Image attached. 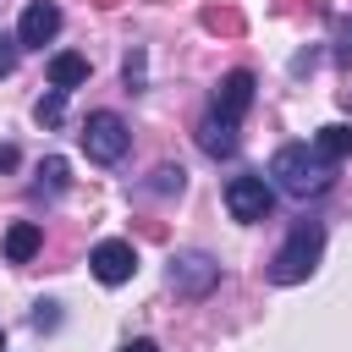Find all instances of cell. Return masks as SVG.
Here are the masks:
<instances>
[{
    "instance_id": "14",
    "label": "cell",
    "mask_w": 352,
    "mask_h": 352,
    "mask_svg": "<svg viewBox=\"0 0 352 352\" xmlns=\"http://www.w3.org/2000/svg\"><path fill=\"white\" fill-rule=\"evenodd\" d=\"M33 116H38V126H55V121L66 116V94H60V88H50V94L33 104Z\"/></svg>"
},
{
    "instance_id": "1",
    "label": "cell",
    "mask_w": 352,
    "mask_h": 352,
    "mask_svg": "<svg viewBox=\"0 0 352 352\" xmlns=\"http://www.w3.org/2000/svg\"><path fill=\"white\" fill-rule=\"evenodd\" d=\"M270 176H275V187H280L286 198H319V192L336 182V165H330L319 148H308V143H286V148H275Z\"/></svg>"
},
{
    "instance_id": "13",
    "label": "cell",
    "mask_w": 352,
    "mask_h": 352,
    "mask_svg": "<svg viewBox=\"0 0 352 352\" xmlns=\"http://www.w3.org/2000/svg\"><path fill=\"white\" fill-rule=\"evenodd\" d=\"M204 28L236 38V33H242V11H231V6H209V11H204Z\"/></svg>"
},
{
    "instance_id": "11",
    "label": "cell",
    "mask_w": 352,
    "mask_h": 352,
    "mask_svg": "<svg viewBox=\"0 0 352 352\" xmlns=\"http://www.w3.org/2000/svg\"><path fill=\"white\" fill-rule=\"evenodd\" d=\"M314 148H319L330 165H336V160H352V126H346V121L319 126V132H314Z\"/></svg>"
},
{
    "instance_id": "2",
    "label": "cell",
    "mask_w": 352,
    "mask_h": 352,
    "mask_svg": "<svg viewBox=\"0 0 352 352\" xmlns=\"http://www.w3.org/2000/svg\"><path fill=\"white\" fill-rule=\"evenodd\" d=\"M319 253H324V226H319V220H297V226L286 231L280 253L270 258V280H275V286H297V280H308L314 264H319Z\"/></svg>"
},
{
    "instance_id": "9",
    "label": "cell",
    "mask_w": 352,
    "mask_h": 352,
    "mask_svg": "<svg viewBox=\"0 0 352 352\" xmlns=\"http://www.w3.org/2000/svg\"><path fill=\"white\" fill-rule=\"evenodd\" d=\"M198 148L204 154H214V160H226V154H236V121H226V116H204L198 121Z\"/></svg>"
},
{
    "instance_id": "5",
    "label": "cell",
    "mask_w": 352,
    "mask_h": 352,
    "mask_svg": "<svg viewBox=\"0 0 352 352\" xmlns=\"http://www.w3.org/2000/svg\"><path fill=\"white\" fill-rule=\"evenodd\" d=\"M214 280H220V264H214L209 253H176V258H170V286H176V292L209 297Z\"/></svg>"
},
{
    "instance_id": "17",
    "label": "cell",
    "mask_w": 352,
    "mask_h": 352,
    "mask_svg": "<svg viewBox=\"0 0 352 352\" xmlns=\"http://www.w3.org/2000/svg\"><path fill=\"white\" fill-rule=\"evenodd\" d=\"M336 60H352V16L336 22Z\"/></svg>"
},
{
    "instance_id": "24",
    "label": "cell",
    "mask_w": 352,
    "mask_h": 352,
    "mask_svg": "<svg viewBox=\"0 0 352 352\" xmlns=\"http://www.w3.org/2000/svg\"><path fill=\"white\" fill-rule=\"evenodd\" d=\"M0 346H6V336H0Z\"/></svg>"
},
{
    "instance_id": "19",
    "label": "cell",
    "mask_w": 352,
    "mask_h": 352,
    "mask_svg": "<svg viewBox=\"0 0 352 352\" xmlns=\"http://www.w3.org/2000/svg\"><path fill=\"white\" fill-rule=\"evenodd\" d=\"M33 324H38V330L55 324V302H38V308H33Z\"/></svg>"
},
{
    "instance_id": "3",
    "label": "cell",
    "mask_w": 352,
    "mask_h": 352,
    "mask_svg": "<svg viewBox=\"0 0 352 352\" xmlns=\"http://www.w3.org/2000/svg\"><path fill=\"white\" fill-rule=\"evenodd\" d=\"M82 148H88V160L116 165V160L132 148V132H126V121H121L116 110H94V116L82 121Z\"/></svg>"
},
{
    "instance_id": "18",
    "label": "cell",
    "mask_w": 352,
    "mask_h": 352,
    "mask_svg": "<svg viewBox=\"0 0 352 352\" xmlns=\"http://www.w3.org/2000/svg\"><path fill=\"white\" fill-rule=\"evenodd\" d=\"M126 88H143V50L126 55Z\"/></svg>"
},
{
    "instance_id": "12",
    "label": "cell",
    "mask_w": 352,
    "mask_h": 352,
    "mask_svg": "<svg viewBox=\"0 0 352 352\" xmlns=\"http://www.w3.org/2000/svg\"><path fill=\"white\" fill-rule=\"evenodd\" d=\"M50 82H55L60 94H66V88H77V82H88V60H82V55H72V50H66V55H50Z\"/></svg>"
},
{
    "instance_id": "8",
    "label": "cell",
    "mask_w": 352,
    "mask_h": 352,
    "mask_svg": "<svg viewBox=\"0 0 352 352\" xmlns=\"http://www.w3.org/2000/svg\"><path fill=\"white\" fill-rule=\"evenodd\" d=\"M248 104H253V72H226V77H220V88H214V116L236 121Z\"/></svg>"
},
{
    "instance_id": "10",
    "label": "cell",
    "mask_w": 352,
    "mask_h": 352,
    "mask_svg": "<svg viewBox=\"0 0 352 352\" xmlns=\"http://www.w3.org/2000/svg\"><path fill=\"white\" fill-rule=\"evenodd\" d=\"M38 242H44V231H38L33 220H16V226L6 231V258H11V264H28V258L38 253Z\"/></svg>"
},
{
    "instance_id": "4",
    "label": "cell",
    "mask_w": 352,
    "mask_h": 352,
    "mask_svg": "<svg viewBox=\"0 0 352 352\" xmlns=\"http://www.w3.org/2000/svg\"><path fill=\"white\" fill-rule=\"evenodd\" d=\"M226 209H231L242 226H253V220H264V214L275 209V187H270L264 176H231V182H226Z\"/></svg>"
},
{
    "instance_id": "16",
    "label": "cell",
    "mask_w": 352,
    "mask_h": 352,
    "mask_svg": "<svg viewBox=\"0 0 352 352\" xmlns=\"http://www.w3.org/2000/svg\"><path fill=\"white\" fill-rule=\"evenodd\" d=\"M148 187H154V192H182V187H187V170H182V165H160Z\"/></svg>"
},
{
    "instance_id": "22",
    "label": "cell",
    "mask_w": 352,
    "mask_h": 352,
    "mask_svg": "<svg viewBox=\"0 0 352 352\" xmlns=\"http://www.w3.org/2000/svg\"><path fill=\"white\" fill-rule=\"evenodd\" d=\"M11 66H16V55H11V50H0V77H11Z\"/></svg>"
},
{
    "instance_id": "7",
    "label": "cell",
    "mask_w": 352,
    "mask_h": 352,
    "mask_svg": "<svg viewBox=\"0 0 352 352\" xmlns=\"http://www.w3.org/2000/svg\"><path fill=\"white\" fill-rule=\"evenodd\" d=\"M88 270L104 280V286H121V280H132V270H138V253H132V242H99L94 253H88Z\"/></svg>"
},
{
    "instance_id": "15",
    "label": "cell",
    "mask_w": 352,
    "mask_h": 352,
    "mask_svg": "<svg viewBox=\"0 0 352 352\" xmlns=\"http://www.w3.org/2000/svg\"><path fill=\"white\" fill-rule=\"evenodd\" d=\"M60 187H66V160L50 154V160L38 165V192H60Z\"/></svg>"
},
{
    "instance_id": "21",
    "label": "cell",
    "mask_w": 352,
    "mask_h": 352,
    "mask_svg": "<svg viewBox=\"0 0 352 352\" xmlns=\"http://www.w3.org/2000/svg\"><path fill=\"white\" fill-rule=\"evenodd\" d=\"M121 352H160V346H154V341H143V336H138V341H126V346H121Z\"/></svg>"
},
{
    "instance_id": "6",
    "label": "cell",
    "mask_w": 352,
    "mask_h": 352,
    "mask_svg": "<svg viewBox=\"0 0 352 352\" xmlns=\"http://www.w3.org/2000/svg\"><path fill=\"white\" fill-rule=\"evenodd\" d=\"M55 33H60V6H55V0H28V11H22V22H16V44L44 50Z\"/></svg>"
},
{
    "instance_id": "20",
    "label": "cell",
    "mask_w": 352,
    "mask_h": 352,
    "mask_svg": "<svg viewBox=\"0 0 352 352\" xmlns=\"http://www.w3.org/2000/svg\"><path fill=\"white\" fill-rule=\"evenodd\" d=\"M0 170H16V148L11 143H0Z\"/></svg>"
},
{
    "instance_id": "23",
    "label": "cell",
    "mask_w": 352,
    "mask_h": 352,
    "mask_svg": "<svg viewBox=\"0 0 352 352\" xmlns=\"http://www.w3.org/2000/svg\"><path fill=\"white\" fill-rule=\"evenodd\" d=\"M99 6H116V0H99Z\"/></svg>"
}]
</instances>
